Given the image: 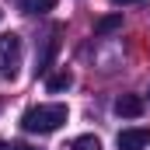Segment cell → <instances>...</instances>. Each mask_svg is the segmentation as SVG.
Instances as JSON below:
<instances>
[{"label":"cell","instance_id":"30bf717a","mask_svg":"<svg viewBox=\"0 0 150 150\" xmlns=\"http://www.w3.org/2000/svg\"><path fill=\"white\" fill-rule=\"evenodd\" d=\"M7 150H38V147H32V143H25V140H18V143H7Z\"/></svg>","mask_w":150,"mask_h":150},{"label":"cell","instance_id":"7a4b0ae2","mask_svg":"<svg viewBox=\"0 0 150 150\" xmlns=\"http://www.w3.org/2000/svg\"><path fill=\"white\" fill-rule=\"evenodd\" d=\"M21 70V35L18 32H4L0 35V77L14 80Z\"/></svg>","mask_w":150,"mask_h":150},{"label":"cell","instance_id":"6da1fadb","mask_svg":"<svg viewBox=\"0 0 150 150\" xmlns=\"http://www.w3.org/2000/svg\"><path fill=\"white\" fill-rule=\"evenodd\" d=\"M67 119H70V108L59 105V101H52V105H35V108H28V112L21 115V129L45 136V133H56Z\"/></svg>","mask_w":150,"mask_h":150},{"label":"cell","instance_id":"4fadbf2b","mask_svg":"<svg viewBox=\"0 0 150 150\" xmlns=\"http://www.w3.org/2000/svg\"><path fill=\"white\" fill-rule=\"evenodd\" d=\"M0 18H4V11H0Z\"/></svg>","mask_w":150,"mask_h":150},{"label":"cell","instance_id":"5b68a950","mask_svg":"<svg viewBox=\"0 0 150 150\" xmlns=\"http://www.w3.org/2000/svg\"><path fill=\"white\" fill-rule=\"evenodd\" d=\"M115 115H122V119H140V115H143V98H140V94H119V98H115Z\"/></svg>","mask_w":150,"mask_h":150},{"label":"cell","instance_id":"277c9868","mask_svg":"<svg viewBox=\"0 0 150 150\" xmlns=\"http://www.w3.org/2000/svg\"><path fill=\"white\" fill-rule=\"evenodd\" d=\"M115 147L119 150H147L150 147V129L136 126V129H122L115 136Z\"/></svg>","mask_w":150,"mask_h":150},{"label":"cell","instance_id":"ba28073f","mask_svg":"<svg viewBox=\"0 0 150 150\" xmlns=\"http://www.w3.org/2000/svg\"><path fill=\"white\" fill-rule=\"evenodd\" d=\"M18 7H21L25 14H49V11L56 7V0H18Z\"/></svg>","mask_w":150,"mask_h":150},{"label":"cell","instance_id":"9c48e42d","mask_svg":"<svg viewBox=\"0 0 150 150\" xmlns=\"http://www.w3.org/2000/svg\"><path fill=\"white\" fill-rule=\"evenodd\" d=\"M67 150H101V140H98V136H91V133H84V136H77Z\"/></svg>","mask_w":150,"mask_h":150},{"label":"cell","instance_id":"7c38bea8","mask_svg":"<svg viewBox=\"0 0 150 150\" xmlns=\"http://www.w3.org/2000/svg\"><path fill=\"white\" fill-rule=\"evenodd\" d=\"M0 150H7V143H4V140H0Z\"/></svg>","mask_w":150,"mask_h":150},{"label":"cell","instance_id":"52a82bcc","mask_svg":"<svg viewBox=\"0 0 150 150\" xmlns=\"http://www.w3.org/2000/svg\"><path fill=\"white\" fill-rule=\"evenodd\" d=\"M115 28H122V11L105 14V18H98V21H94V32H98V35H112Z\"/></svg>","mask_w":150,"mask_h":150},{"label":"cell","instance_id":"3957f363","mask_svg":"<svg viewBox=\"0 0 150 150\" xmlns=\"http://www.w3.org/2000/svg\"><path fill=\"white\" fill-rule=\"evenodd\" d=\"M59 32H52V35H45V42H42V49H38L35 56V77H49L52 74V56H56V49H59Z\"/></svg>","mask_w":150,"mask_h":150},{"label":"cell","instance_id":"8992f818","mask_svg":"<svg viewBox=\"0 0 150 150\" xmlns=\"http://www.w3.org/2000/svg\"><path fill=\"white\" fill-rule=\"evenodd\" d=\"M70 84H74V74L70 70H56V74L45 77V91L49 94H63V91H70Z\"/></svg>","mask_w":150,"mask_h":150},{"label":"cell","instance_id":"8fae6325","mask_svg":"<svg viewBox=\"0 0 150 150\" xmlns=\"http://www.w3.org/2000/svg\"><path fill=\"white\" fill-rule=\"evenodd\" d=\"M115 7H126V4H140V0H112Z\"/></svg>","mask_w":150,"mask_h":150}]
</instances>
